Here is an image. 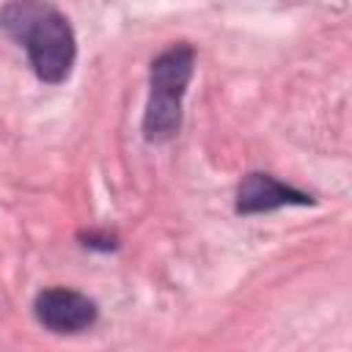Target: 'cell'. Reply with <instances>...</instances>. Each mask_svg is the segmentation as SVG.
I'll return each instance as SVG.
<instances>
[{
	"label": "cell",
	"mask_w": 352,
	"mask_h": 352,
	"mask_svg": "<svg viewBox=\"0 0 352 352\" xmlns=\"http://www.w3.org/2000/svg\"><path fill=\"white\" fill-rule=\"evenodd\" d=\"M314 198L297 187L278 182L270 173H248L236 190V212L239 214H261L275 212L280 206H311Z\"/></svg>",
	"instance_id": "4"
},
{
	"label": "cell",
	"mask_w": 352,
	"mask_h": 352,
	"mask_svg": "<svg viewBox=\"0 0 352 352\" xmlns=\"http://www.w3.org/2000/svg\"><path fill=\"white\" fill-rule=\"evenodd\" d=\"M33 314L52 333H80L96 322L99 308L91 297L74 289L55 286V289H44L36 294Z\"/></svg>",
	"instance_id": "3"
},
{
	"label": "cell",
	"mask_w": 352,
	"mask_h": 352,
	"mask_svg": "<svg viewBox=\"0 0 352 352\" xmlns=\"http://www.w3.org/2000/svg\"><path fill=\"white\" fill-rule=\"evenodd\" d=\"M0 28L25 47L30 66L44 82H63L77 58L69 19L44 0H11L0 11Z\"/></svg>",
	"instance_id": "1"
},
{
	"label": "cell",
	"mask_w": 352,
	"mask_h": 352,
	"mask_svg": "<svg viewBox=\"0 0 352 352\" xmlns=\"http://www.w3.org/2000/svg\"><path fill=\"white\" fill-rule=\"evenodd\" d=\"M195 50L190 44H173L151 60L148 72V104L143 113V138L148 143L170 140L182 126V99L192 80Z\"/></svg>",
	"instance_id": "2"
},
{
	"label": "cell",
	"mask_w": 352,
	"mask_h": 352,
	"mask_svg": "<svg viewBox=\"0 0 352 352\" xmlns=\"http://www.w3.org/2000/svg\"><path fill=\"white\" fill-rule=\"evenodd\" d=\"M82 245H85V248H96V250H113V248H116V236H113V234L88 231V234H82Z\"/></svg>",
	"instance_id": "5"
}]
</instances>
